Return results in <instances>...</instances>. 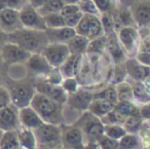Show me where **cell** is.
Returning <instances> with one entry per match:
<instances>
[{
	"instance_id": "obj_1",
	"label": "cell",
	"mask_w": 150,
	"mask_h": 149,
	"mask_svg": "<svg viewBox=\"0 0 150 149\" xmlns=\"http://www.w3.org/2000/svg\"><path fill=\"white\" fill-rule=\"evenodd\" d=\"M111 64L112 62L105 52H86L77 55L74 77L79 87L95 93L110 83L113 70Z\"/></svg>"
},
{
	"instance_id": "obj_2",
	"label": "cell",
	"mask_w": 150,
	"mask_h": 149,
	"mask_svg": "<svg viewBox=\"0 0 150 149\" xmlns=\"http://www.w3.org/2000/svg\"><path fill=\"white\" fill-rule=\"evenodd\" d=\"M7 42H11L31 54H40L50 42L45 32L40 30L21 28L6 35Z\"/></svg>"
},
{
	"instance_id": "obj_3",
	"label": "cell",
	"mask_w": 150,
	"mask_h": 149,
	"mask_svg": "<svg viewBox=\"0 0 150 149\" xmlns=\"http://www.w3.org/2000/svg\"><path fill=\"white\" fill-rule=\"evenodd\" d=\"M30 106L37 112L43 122L56 126H62L65 123L63 104L36 92L30 102Z\"/></svg>"
},
{
	"instance_id": "obj_4",
	"label": "cell",
	"mask_w": 150,
	"mask_h": 149,
	"mask_svg": "<svg viewBox=\"0 0 150 149\" xmlns=\"http://www.w3.org/2000/svg\"><path fill=\"white\" fill-rule=\"evenodd\" d=\"M36 79L31 77H25L21 79H11L5 75L3 85L6 87L11 96V101L17 108L21 109L30 105L34 94Z\"/></svg>"
},
{
	"instance_id": "obj_5",
	"label": "cell",
	"mask_w": 150,
	"mask_h": 149,
	"mask_svg": "<svg viewBox=\"0 0 150 149\" xmlns=\"http://www.w3.org/2000/svg\"><path fill=\"white\" fill-rule=\"evenodd\" d=\"M80 128L84 137V141H98L104 135V124L101 119L90 111H84L78 116V118L73 122Z\"/></svg>"
},
{
	"instance_id": "obj_6",
	"label": "cell",
	"mask_w": 150,
	"mask_h": 149,
	"mask_svg": "<svg viewBox=\"0 0 150 149\" xmlns=\"http://www.w3.org/2000/svg\"><path fill=\"white\" fill-rule=\"evenodd\" d=\"M36 146L45 147L48 149H58L62 147L61 143V126L43 122L34 128Z\"/></svg>"
},
{
	"instance_id": "obj_7",
	"label": "cell",
	"mask_w": 150,
	"mask_h": 149,
	"mask_svg": "<svg viewBox=\"0 0 150 149\" xmlns=\"http://www.w3.org/2000/svg\"><path fill=\"white\" fill-rule=\"evenodd\" d=\"M74 29L76 34L84 36L90 40L105 35L100 16L93 13H83L79 23Z\"/></svg>"
},
{
	"instance_id": "obj_8",
	"label": "cell",
	"mask_w": 150,
	"mask_h": 149,
	"mask_svg": "<svg viewBox=\"0 0 150 149\" xmlns=\"http://www.w3.org/2000/svg\"><path fill=\"white\" fill-rule=\"evenodd\" d=\"M116 36L127 59L135 58L140 41L137 28L131 26L121 27L116 32Z\"/></svg>"
},
{
	"instance_id": "obj_9",
	"label": "cell",
	"mask_w": 150,
	"mask_h": 149,
	"mask_svg": "<svg viewBox=\"0 0 150 149\" xmlns=\"http://www.w3.org/2000/svg\"><path fill=\"white\" fill-rule=\"evenodd\" d=\"M61 143L66 149H83L84 137L76 124L69 123L61 126Z\"/></svg>"
},
{
	"instance_id": "obj_10",
	"label": "cell",
	"mask_w": 150,
	"mask_h": 149,
	"mask_svg": "<svg viewBox=\"0 0 150 149\" xmlns=\"http://www.w3.org/2000/svg\"><path fill=\"white\" fill-rule=\"evenodd\" d=\"M92 100V92L84 89V87H79L75 92L67 95V100L66 103L64 104V107L68 108L71 111L80 115L82 112L88 110V105H90Z\"/></svg>"
},
{
	"instance_id": "obj_11",
	"label": "cell",
	"mask_w": 150,
	"mask_h": 149,
	"mask_svg": "<svg viewBox=\"0 0 150 149\" xmlns=\"http://www.w3.org/2000/svg\"><path fill=\"white\" fill-rule=\"evenodd\" d=\"M24 66L27 76L34 79H44L54 68L41 54H32Z\"/></svg>"
},
{
	"instance_id": "obj_12",
	"label": "cell",
	"mask_w": 150,
	"mask_h": 149,
	"mask_svg": "<svg viewBox=\"0 0 150 149\" xmlns=\"http://www.w3.org/2000/svg\"><path fill=\"white\" fill-rule=\"evenodd\" d=\"M31 55V53L11 42H5L0 48V57L6 67L16 64H25Z\"/></svg>"
},
{
	"instance_id": "obj_13",
	"label": "cell",
	"mask_w": 150,
	"mask_h": 149,
	"mask_svg": "<svg viewBox=\"0 0 150 149\" xmlns=\"http://www.w3.org/2000/svg\"><path fill=\"white\" fill-rule=\"evenodd\" d=\"M19 17L23 28L40 30V31H45L46 30V25L44 23L43 17L38 13L37 9L31 6L29 3H26L20 9Z\"/></svg>"
},
{
	"instance_id": "obj_14",
	"label": "cell",
	"mask_w": 150,
	"mask_h": 149,
	"mask_svg": "<svg viewBox=\"0 0 150 149\" xmlns=\"http://www.w3.org/2000/svg\"><path fill=\"white\" fill-rule=\"evenodd\" d=\"M46 59L50 66L58 68L70 56V52L66 43H48L40 53Z\"/></svg>"
},
{
	"instance_id": "obj_15",
	"label": "cell",
	"mask_w": 150,
	"mask_h": 149,
	"mask_svg": "<svg viewBox=\"0 0 150 149\" xmlns=\"http://www.w3.org/2000/svg\"><path fill=\"white\" fill-rule=\"evenodd\" d=\"M35 89L37 93H40L54 101L64 105L67 100V93L63 89L61 85L52 84L44 79H36Z\"/></svg>"
},
{
	"instance_id": "obj_16",
	"label": "cell",
	"mask_w": 150,
	"mask_h": 149,
	"mask_svg": "<svg viewBox=\"0 0 150 149\" xmlns=\"http://www.w3.org/2000/svg\"><path fill=\"white\" fill-rule=\"evenodd\" d=\"M23 28L20 21L19 11L13 9H0V31L7 34Z\"/></svg>"
},
{
	"instance_id": "obj_17",
	"label": "cell",
	"mask_w": 150,
	"mask_h": 149,
	"mask_svg": "<svg viewBox=\"0 0 150 149\" xmlns=\"http://www.w3.org/2000/svg\"><path fill=\"white\" fill-rule=\"evenodd\" d=\"M19 126V108L11 103L0 109V130L3 132L15 131Z\"/></svg>"
},
{
	"instance_id": "obj_18",
	"label": "cell",
	"mask_w": 150,
	"mask_h": 149,
	"mask_svg": "<svg viewBox=\"0 0 150 149\" xmlns=\"http://www.w3.org/2000/svg\"><path fill=\"white\" fill-rule=\"evenodd\" d=\"M105 53L108 58L112 62L113 65L125 63L127 60L125 53L121 48L116 36V32H111L106 35V45H105Z\"/></svg>"
},
{
	"instance_id": "obj_19",
	"label": "cell",
	"mask_w": 150,
	"mask_h": 149,
	"mask_svg": "<svg viewBox=\"0 0 150 149\" xmlns=\"http://www.w3.org/2000/svg\"><path fill=\"white\" fill-rule=\"evenodd\" d=\"M127 78L135 81H145L150 78V66H145L139 63L135 58L127 59L125 61Z\"/></svg>"
},
{
	"instance_id": "obj_20",
	"label": "cell",
	"mask_w": 150,
	"mask_h": 149,
	"mask_svg": "<svg viewBox=\"0 0 150 149\" xmlns=\"http://www.w3.org/2000/svg\"><path fill=\"white\" fill-rule=\"evenodd\" d=\"M133 16L136 27L149 26L150 24V3L147 1H139L135 2L129 6Z\"/></svg>"
},
{
	"instance_id": "obj_21",
	"label": "cell",
	"mask_w": 150,
	"mask_h": 149,
	"mask_svg": "<svg viewBox=\"0 0 150 149\" xmlns=\"http://www.w3.org/2000/svg\"><path fill=\"white\" fill-rule=\"evenodd\" d=\"M132 85V91H133V97L134 102H136L139 105L142 104L150 103V87H149V81L150 78L146 79L145 81H135L132 79L127 78Z\"/></svg>"
},
{
	"instance_id": "obj_22",
	"label": "cell",
	"mask_w": 150,
	"mask_h": 149,
	"mask_svg": "<svg viewBox=\"0 0 150 149\" xmlns=\"http://www.w3.org/2000/svg\"><path fill=\"white\" fill-rule=\"evenodd\" d=\"M44 32L50 43H66L69 39L76 35L74 28L68 26L61 28H47Z\"/></svg>"
},
{
	"instance_id": "obj_23",
	"label": "cell",
	"mask_w": 150,
	"mask_h": 149,
	"mask_svg": "<svg viewBox=\"0 0 150 149\" xmlns=\"http://www.w3.org/2000/svg\"><path fill=\"white\" fill-rule=\"evenodd\" d=\"M19 120L21 126L30 128V130H34L43 123L37 112L30 105L19 109Z\"/></svg>"
},
{
	"instance_id": "obj_24",
	"label": "cell",
	"mask_w": 150,
	"mask_h": 149,
	"mask_svg": "<svg viewBox=\"0 0 150 149\" xmlns=\"http://www.w3.org/2000/svg\"><path fill=\"white\" fill-rule=\"evenodd\" d=\"M113 107H114V104L110 103V102L106 101V100L100 99V98L93 97V100L91 101L90 105H88V111H90L92 114L96 115L97 117L101 118L105 114L110 112L113 109Z\"/></svg>"
},
{
	"instance_id": "obj_25",
	"label": "cell",
	"mask_w": 150,
	"mask_h": 149,
	"mask_svg": "<svg viewBox=\"0 0 150 149\" xmlns=\"http://www.w3.org/2000/svg\"><path fill=\"white\" fill-rule=\"evenodd\" d=\"M88 42H90V39H88L84 36L76 34L71 39H69L66 44L71 55H81L86 52Z\"/></svg>"
},
{
	"instance_id": "obj_26",
	"label": "cell",
	"mask_w": 150,
	"mask_h": 149,
	"mask_svg": "<svg viewBox=\"0 0 150 149\" xmlns=\"http://www.w3.org/2000/svg\"><path fill=\"white\" fill-rule=\"evenodd\" d=\"M18 137L20 141V147L23 149H35L36 148V141L34 137L33 131L27 128L25 126L20 124L17 128Z\"/></svg>"
},
{
	"instance_id": "obj_27",
	"label": "cell",
	"mask_w": 150,
	"mask_h": 149,
	"mask_svg": "<svg viewBox=\"0 0 150 149\" xmlns=\"http://www.w3.org/2000/svg\"><path fill=\"white\" fill-rule=\"evenodd\" d=\"M113 110L125 118L127 116L139 115V104L133 101H117L114 104Z\"/></svg>"
},
{
	"instance_id": "obj_28",
	"label": "cell",
	"mask_w": 150,
	"mask_h": 149,
	"mask_svg": "<svg viewBox=\"0 0 150 149\" xmlns=\"http://www.w3.org/2000/svg\"><path fill=\"white\" fill-rule=\"evenodd\" d=\"M20 141L17 131H5L0 138V149H19Z\"/></svg>"
},
{
	"instance_id": "obj_29",
	"label": "cell",
	"mask_w": 150,
	"mask_h": 149,
	"mask_svg": "<svg viewBox=\"0 0 150 149\" xmlns=\"http://www.w3.org/2000/svg\"><path fill=\"white\" fill-rule=\"evenodd\" d=\"M115 91H116L117 101H133L134 102L132 85L127 79H125V80L115 84Z\"/></svg>"
},
{
	"instance_id": "obj_30",
	"label": "cell",
	"mask_w": 150,
	"mask_h": 149,
	"mask_svg": "<svg viewBox=\"0 0 150 149\" xmlns=\"http://www.w3.org/2000/svg\"><path fill=\"white\" fill-rule=\"evenodd\" d=\"M118 149H141L139 136L137 134L127 133L118 140Z\"/></svg>"
},
{
	"instance_id": "obj_31",
	"label": "cell",
	"mask_w": 150,
	"mask_h": 149,
	"mask_svg": "<svg viewBox=\"0 0 150 149\" xmlns=\"http://www.w3.org/2000/svg\"><path fill=\"white\" fill-rule=\"evenodd\" d=\"M93 97L100 98V99L106 100V101L110 102V103H112V104H115L117 102L115 85L111 84V83H108V84L105 85L103 89H101L100 91H97V92H95V93H93Z\"/></svg>"
},
{
	"instance_id": "obj_32",
	"label": "cell",
	"mask_w": 150,
	"mask_h": 149,
	"mask_svg": "<svg viewBox=\"0 0 150 149\" xmlns=\"http://www.w3.org/2000/svg\"><path fill=\"white\" fill-rule=\"evenodd\" d=\"M76 58H77V55H70L63 62V64L60 67H58L63 78L74 77V69H75V61H76Z\"/></svg>"
},
{
	"instance_id": "obj_33",
	"label": "cell",
	"mask_w": 150,
	"mask_h": 149,
	"mask_svg": "<svg viewBox=\"0 0 150 149\" xmlns=\"http://www.w3.org/2000/svg\"><path fill=\"white\" fill-rule=\"evenodd\" d=\"M127 134V131L122 126V124L114 123V124H105L104 126V135L113 140L118 141Z\"/></svg>"
},
{
	"instance_id": "obj_34",
	"label": "cell",
	"mask_w": 150,
	"mask_h": 149,
	"mask_svg": "<svg viewBox=\"0 0 150 149\" xmlns=\"http://www.w3.org/2000/svg\"><path fill=\"white\" fill-rule=\"evenodd\" d=\"M143 119L139 115H132L127 116L122 122V126L127 133H132V134H138L140 128L142 126Z\"/></svg>"
},
{
	"instance_id": "obj_35",
	"label": "cell",
	"mask_w": 150,
	"mask_h": 149,
	"mask_svg": "<svg viewBox=\"0 0 150 149\" xmlns=\"http://www.w3.org/2000/svg\"><path fill=\"white\" fill-rule=\"evenodd\" d=\"M43 20L46 25V29L47 28H61L66 26L64 17L60 13H47L43 16Z\"/></svg>"
},
{
	"instance_id": "obj_36",
	"label": "cell",
	"mask_w": 150,
	"mask_h": 149,
	"mask_svg": "<svg viewBox=\"0 0 150 149\" xmlns=\"http://www.w3.org/2000/svg\"><path fill=\"white\" fill-rule=\"evenodd\" d=\"M63 6H64L63 0H47L45 4L40 7V9H38L37 11L43 17V16L47 15V13H60Z\"/></svg>"
},
{
	"instance_id": "obj_37",
	"label": "cell",
	"mask_w": 150,
	"mask_h": 149,
	"mask_svg": "<svg viewBox=\"0 0 150 149\" xmlns=\"http://www.w3.org/2000/svg\"><path fill=\"white\" fill-rule=\"evenodd\" d=\"M113 70H112V75H111L110 83L111 84H117V83L121 82V81L125 80L127 77V70H125V63L121 64H116L113 65Z\"/></svg>"
},
{
	"instance_id": "obj_38",
	"label": "cell",
	"mask_w": 150,
	"mask_h": 149,
	"mask_svg": "<svg viewBox=\"0 0 150 149\" xmlns=\"http://www.w3.org/2000/svg\"><path fill=\"white\" fill-rule=\"evenodd\" d=\"M105 45H106V35L100 36L98 38L90 40L86 52H105Z\"/></svg>"
},
{
	"instance_id": "obj_39",
	"label": "cell",
	"mask_w": 150,
	"mask_h": 149,
	"mask_svg": "<svg viewBox=\"0 0 150 149\" xmlns=\"http://www.w3.org/2000/svg\"><path fill=\"white\" fill-rule=\"evenodd\" d=\"M100 19H101V23H102L103 30H104L105 35L111 33V32H115L114 31V26H113V20H112L111 13H101Z\"/></svg>"
},
{
	"instance_id": "obj_40",
	"label": "cell",
	"mask_w": 150,
	"mask_h": 149,
	"mask_svg": "<svg viewBox=\"0 0 150 149\" xmlns=\"http://www.w3.org/2000/svg\"><path fill=\"white\" fill-rule=\"evenodd\" d=\"M78 6L80 9V11L83 13H93V15L100 16V13L97 9L93 0H80L78 2Z\"/></svg>"
},
{
	"instance_id": "obj_41",
	"label": "cell",
	"mask_w": 150,
	"mask_h": 149,
	"mask_svg": "<svg viewBox=\"0 0 150 149\" xmlns=\"http://www.w3.org/2000/svg\"><path fill=\"white\" fill-rule=\"evenodd\" d=\"M27 3V0H0V9H13L20 11Z\"/></svg>"
},
{
	"instance_id": "obj_42",
	"label": "cell",
	"mask_w": 150,
	"mask_h": 149,
	"mask_svg": "<svg viewBox=\"0 0 150 149\" xmlns=\"http://www.w3.org/2000/svg\"><path fill=\"white\" fill-rule=\"evenodd\" d=\"M97 142L101 149H118V141L113 140L105 135H103Z\"/></svg>"
},
{
	"instance_id": "obj_43",
	"label": "cell",
	"mask_w": 150,
	"mask_h": 149,
	"mask_svg": "<svg viewBox=\"0 0 150 149\" xmlns=\"http://www.w3.org/2000/svg\"><path fill=\"white\" fill-rule=\"evenodd\" d=\"M61 87H63L65 92L68 94H71L73 92H75L76 89L79 87V84H78L77 80L75 79V77H70V78H64L61 83Z\"/></svg>"
},
{
	"instance_id": "obj_44",
	"label": "cell",
	"mask_w": 150,
	"mask_h": 149,
	"mask_svg": "<svg viewBox=\"0 0 150 149\" xmlns=\"http://www.w3.org/2000/svg\"><path fill=\"white\" fill-rule=\"evenodd\" d=\"M63 76L61 74L59 68H52L50 70V72L47 74V76L44 78V80H46L47 82L52 83V84H57V85H61L63 81Z\"/></svg>"
},
{
	"instance_id": "obj_45",
	"label": "cell",
	"mask_w": 150,
	"mask_h": 149,
	"mask_svg": "<svg viewBox=\"0 0 150 149\" xmlns=\"http://www.w3.org/2000/svg\"><path fill=\"white\" fill-rule=\"evenodd\" d=\"M11 96H9V92L4 85H0V109L5 107L6 105L11 104Z\"/></svg>"
},
{
	"instance_id": "obj_46",
	"label": "cell",
	"mask_w": 150,
	"mask_h": 149,
	"mask_svg": "<svg viewBox=\"0 0 150 149\" xmlns=\"http://www.w3.org/2000/svg\"><path fill=\"white\" fill-rule=\"evenodd\" d=\"M78 11H80V9L78 6V4H64V6L62 7L60 13L64 18L72 16L74 13H77Z\"/></svg>"
},
{
	"instance_id": "obj_47",
	"label": "cell",
	"mask_w": 150,
	"mask_h": 149,
	"mask_svg": "<svg viewBox=\"0 0 150 149\" xmlns=\"http://www.w3.org/2000/svg\"><path fill=\"white\" fill-rule=\"evenodd\" d=\"M82 16H83V13H82V11H78L77 13H74V15H72V16H69V17L64 18L66 26L71 27V28H75L76 26H77V24L79 23Z\"/></svg>"
},
{
	"instance_id": "obj_48",
	"label": "cell",
	"mask_w": 150,
	"mask_h": 149,
	"mask_svg": "<svg viewBox=\"0 0 150 149\" xmlns=\"http://www.w3.org/2000/svg\"><path fill=\"white\" fill-rule=\"evenodd\" d=\"M135 59L139 63L145 66H150V53L147 52H137Z\"/></svg>"
},
{
	"instance_id": "obj_49",
	"label": "cell",
	"mask_w": 150,
	"mask_h": 149,
	"mask_svg": "<svg viewBox=\"0 0 150 149\" xmlns=\"http://www.w3.org/2000/svg\"><path fill=\"white\" fill-rule=\"evenodd\" d=\"M139 115L143 120L150 119V103L139 105Z\"/></svg>"
},
{
	"instance_id": "obj_50",
	"label": "cell",
	"mask_w": 150,
	"mask_h": 149,
	"mask_svg": "<svg viewBox=\"0 0 150 149\" xmlns=\"http://www.w3.org/2000/svg\"><path fill=\"white\" fill-rule=\"evenodd\" d=\"M138 52L150 53V36L140 39L139 45H138Z\"/></svg>"
},
{
	"instance_id": "obj_51",
	"label": "cell",
	"mask_w": 150,
	"mask_h": 149,
	"mask_svg": "<svg viewBox=\"0 0 150 149\" xmlns=\"http://www.w3.org/2000/svg\"><path fill=\"white\" fill-rule=\"evenodd\" d=\"M6 69L7 67L5 66L2 59L0 57V85H3V81H4L5 75H6Z\"/></svg>"
},
{
	"instance_id": "obj_52",
	"label": "cell",
	"mask_w": 150,
	"mask_h": 149,
	"mask_svg": "<svg viewBox=\"0 0 150 149\" xmlns=\"http://www.w3.org/2000/svg\"><path fill=\"white\" fill-rule=\"evenodd\" d=\"M46 1H47V0H27V3H29V4L31 5V6H33L35 9H38L41 6H43Z\"/></svg>"
},
{
	"instance_id": "obj_53",
	"label": "cell",
	"mask_w": 150,
	"mask_h": 149,
	"mask_svg": "<svg viewBox=\"0 0 150 149\" xmlns=\"http://www.w3.org/2000/svg\"><path fill=\"white\" fill-rule=\"evenodd\" d=\"M116 5L118 6H127L129 7L134 2H135L136 0H114Z\"/></svg>"
},
{
	"instance_id": "obj_54",
	"label": "cell",
	"mask_w": 150,
	"mask_h": 149,
	"mask_svg": "<svg viewBox=\"0 0 150 149\" xmlns=\"http://www.w3.org/2000/svg\"><path fill=\"white\" fill-rule=\"evenodd\" d=\"M83 149H101L99 146L98 142L96 141H91V142H86L83 146Z\"/></svg>"
},
{
	"instance_id": "obj_55",
	"label": "cell",
	"mask_w": 150,
	"mask_h": 149,
	"mask_svg": "<svg viewBox=\"0 0 150 149\" xmlns=\"http://www.w3.org/2000/svg\"><path fill=\"white\" fill-rule=\"evenodd\" d=\"M5 42H7L6 34L3 33L2 31H0V48H1V46H2L3 44L5 43Z\"/></svg>"
},
{
	"instance_id": "obj_56",
	"label": "cell",
	"mask_w": 150,
	"mask_h": 149,
	"mask_svg": "<svg viewBox=\"0 0 150 149\" xmlns=\"http://www.w3.org/2000/svg\"><path fill=\"white\" fill-rule=\"evenodd\" d=\"M80 0H63L64 4H78Z\"/></svg>"
},
{
	"instance_id": "obj_57",
	"label": "cell",
	"mask_w": 150,
	"mask_h": 149,
	"mask_svg": "<svg viewBox=\"0 0 150 149\" xmlns=\"http://www.w3.org/2000/svg\"><path fill=\"white\" fill-rule=\"evenodd\" d=\"M35 149H48V148H45V147H39V146H36Z\"/></svg>"
},
{
	"instance_id": "obj_58",
	"label": "cell",
	"mask_w": 150,
	"mask_h": 149,
	"mask_svg": "<svg viewBox=\"0 0 150 149\" xmlns=\"http://www.w3.org/2000/svg\"><path fill=\"white\" fill-rule=\"evenodd\" d=\"M2 133H3V131L0 130V138H1V136H2Z\"/></svg>"
},
{
	"instance_id": "obj_59",
	"label": "cell",
	"mask_w": 150,
	"mask_h": 149,
	"mask_svg": "<svg viewBox=\"0 0 150 149\" xmlns=\"http://www.w3.org/2000/svg\"><path fill=\"white\" fill-rule=\"evenodd\" d=\"M139 1H147V2H149L150 0H139Z\"/></svg>"
},
{
	"instance_id": "obj_60",
	"label": "cell",
	"mask_w": 150,
	"mask_h": 149,
	"mask_svg": "<svg viewBox=\"0 0 150 149\" xmlns=\"http://www.w3.org/2000/svg\"><path fill=\"white\" fill-rule=\"evenodd\" d=\"M58 149H66V148H63V147H61V148H58Z\"/></svg>"
}]
</instances>
